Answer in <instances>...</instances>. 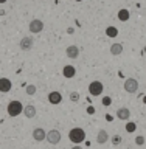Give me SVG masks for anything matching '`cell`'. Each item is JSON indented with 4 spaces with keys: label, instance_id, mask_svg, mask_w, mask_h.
<instances>
[{
    "label": "cell",
    "instance_id": "277c9868",
    "mask_svg": "<svg viewBox=\"0 0 146 149\" xmlns=\"http://www.w3.org/2000/svg\"><path fill=\"white\" fill-rule=\"evenodd\" d=\"M124 90L128 93H137L138 92V81L135 78H128L124 81Z\"/></svg>",
    "mask_w": 146,
    "mask_h": 149
},
{
    "label": "cell",
    "instance_id": "7a4b0ae2",
    "mask_svg": "<svg viewBox=\"0 0 146 149\" xmlns=\"http://www.w3.org/2000/svg\"><path fill=\"white\" fill-rule=\"evenodd\" d=\"M6 110H8L9 116H17V115H20L23 112V106H22L20 101H9Z\"/></svg>",
    "mask_w": 146,
    "mask_h": 149
},
{
    "label": "cell",
    "instance_id": "2e32d148",
    "mask_svg": "<svg viewBox=\"0 0 146 149\" xmlns=\"http://www.w3.org/2000/svg\"><path fill=\"white\" fill-rule=\"evenodd\" d=\"M110 53L114 56L121 54V53H123V45H121V44H112L110 45Z\"/></svg>",
    "mask_w": 146,
    "mask_h": 149
},
{
    "label": "cell",
    "instance_id": "484cf974",
    "mask_svg": "<svg viewBox=\"0 0 146 149\" xmlns=\"http://www.w3.org/2000/svg\"><path fill=\"white\" fill-rule=\"evenodd\" d=\"M143 102H145V104H146V96H145V98H143Z\"/></svg>",
    "mask_w": 146,
    "mask_h": 149
},
{
    "label": "cell",
    "instance_id": "83f0119b",
    "mask_svg": "<svg viewBox=\"0 0 146 149\" xmlns=\"http://www.w3.org/2000/svg\"><path fill=\"white\" fill-rule=\"evenodd\" d=\"M5 2H6V0H0V3H5Z\"/></svg>",
    "mask_w": 146,
    "mask_h": 149
},
{
    "label": "cell",
    "instance_id": "6da1fadb",
    "mask_svg": "<svg viewBox=\"0 0 146 149\" xmlns=\"http://www.w3.org/2000/svg\"><path fill=\"white\" fill-rule=\"evenodd\" d=\"M68 138H70L72 143L79 144V143H82L84 140H86V132H84V129H81V127H73L68 132Z\"/></svg>",
    "mask_w": 146,
    "mask_h": 149
},
{
    "label": "cell",
    "instance_id": "5b68a950",
    "mask_svg": "<svg viewBox=\"0 0 146 149\" xmlns=\"http://www.w3.org/2000/svg\"><path fill=\"white\" fill-rule=\"evenodd\" d=\"M45 140H48L50 144H58L61 141V132H59L58 129H51V130H48Z\"/></svg>",
    "mask_w": 146,
    "mask_h": 149
},
{
    "label": "cell",
    "instance_id": "cb8c5ba5",
    "mask_svg": "<svg viewBox=\"0 0 146 149\" xmlns=\"http://www.w3.org/2000/svg\"><path fill=\"white\" fill-rule=\"evenodd\" d=\"M112 141H114V144H118L120 143V137H118V135H115V137L112 138Z\"/></svg>",
    "mask_w": 146,
    "mask_h": 149
},
{
    "label": "cell",
    "instance_id": "8fae6325",
    "mask_svg": "<svg viewBox=\"0 0 146 149\" xmlns=\"http://www.w3.org/2000/svg\"><path fill=\"white\" fill-rule=\"evenodd\" d=\"M117 116H118L120 120L126 121V120H129V116H131V110L128 107H120V109L117 110Z\"/></svg>",
    "mask_w": 146,
    "mask_h": 149
},
{
    "label": "cell",
    "instance_id": "3957f363",
    "mask_svg": "<svg viewBox=\"0 0 146 149\" xmlns=\"http://www.w3.org/2000/svg\"><path fill=\"white\" fill-rule=\"evenodd\" d=\"M103 90H104V86H103L101 81H93L89 84V93H90L92 96H98L101 95Z\"/></svg>",
    "mask_w": 146,
    "mask_h": 149
},
{
    "label": "cell",
    "instance_id": "5bb4252c",
    "mask_svg": "<svg viewBox=\"0 0 146 149\" xmlns=\"http://www.w3.org/2000/svg\"><path fill=\"white\" fill-rule=\"evenodd\" d=\"M65 51H67V56H68L70 59H76L78 56H79V48H78L76 45L67 47V50H65Z\"/></svg>",
    "mask_w": 146,
    "mask_h": 149
},
{
    "label": "cell",
    "instance_id": "30bf717a",
    "mask_svg": "<svg viewBox=\"0 0 146 149\" xmlns=\"http://www.w3.org/2000/svg\"><path fill=\"white\" fill-rule=\"evenodd\" d=\"M33 138H34L36 141H44V140L47 138V132L42 127H36L34 130H33Z\"/></svg>",
    "mask_w": 146,
    "mask_h": 149
},
{
    "label": "cell",
    "instance_id": "7c38bea8",
    "mask_svg": "<svg viewBox=\"0 0 146 149\" xmlns=\"http://www.w3.org/2000/svg\"><path fill=\"white\" fill-rule=\"evenodd\" d=\"M107 140H109V134H107L104 129L98 130V134H96V143L98 144H104Z\"/></svg>",
    "mask_w": 146,
    "mask_h": 149
},
{
    "label": "cell",
    "instance_id": "f1b7e54d",
    "mask_svg": "<svg viewBox=\"0 0 146 149\" xmlns=\"http://www.w3.org/2000/svg\"><path fill=\"white\" fill-rule=\"evenodd\" d=\"M75 2H82V0H75Z\"/></svg>",
    "mask_w": 146,
    "mask_h": 149
},
{
    "label": "cell",
    "instance_id": "9a60e30c",
    "mask_svg": "<svg viewBox=\"0 0 146 149\" xmlns=\"http://www.w3.org/2000/svg\"><path fill=\"white\" fill-rule=\"evenodd\" d=\"M23 115L27 116V118H34L36 116V107L33 104H28L23 107Z\"/></svg>",
    "mask_w": 146,
    "mask_h": 149
},
{
    "label": "cell",
    "instance_id": "ba28073f",
    "mask_svg": "<svg viewBox=\"0 0 146 149\" xmlns=\"http://www.w3.org/2000/svg\"><path fill=\"white\" fill-rule=\"evenodd\" d=\"M33 44H34V42H33V37H30V36H25L23 37V39L20 40V48L23 50V51H30L31 48H33Z\"/></svg>",
    "mask_w": 146,
    "mask_h": 149
},
{
    "label": "cell",
    "instance_id": "44dd1931",
    "mask_svg": "<svg viewBox=\"0 0 146 149\" xmlns=\"http://www.w3.org/2000/svg\"><path fill=\"white\" fill-rule=\"evenodd\" d=\"M70 100L76 102V101L79 100V93H78V92H73V93H70Z\"/></svg>",
    "mask_w": 146,
    "mask_h": 149
},
{
    "label": "cell",
    "instance_id": "8992f818",
    "mask_svg": "<svg viewBox=\"0 0 146 149\" xmlns=\"http://www.w3.org/2000/svg\"><path fill=\"white\" fill-rule=\"evenodd\" d=\"M42 30H44V22L39 20V19H34V20L30 22V31L31 33H41Z\"/></svg>",
    "mask_w": 146,
    "mask_h": 149
},
{
    "label": "cell",
    "instance_id": "603a6c76",
    "mask_svg": "<svg viewBox=\"0 0 146 149\" xmlns=\"http://www.w3.org/2000/svg\"><path fill=\"white\" fill-rule=\"evenodd\" d=\"M135 143H137L138 146H142V144L145 143V137H142V135H138V137L135 138Z\"/></svg>",
    "mask_w": 146,
    "mask_h": 149
},
{
    "label": "cell",
    "instance_id": "4fadbf2b",
    "mask_svg": "<svg viewBox=\"0 0 146 149\" xmlns=\"http://www.w3.org/2000/svg\"><path fill=\"white\" fill-rule=\"evenodd\" d=\"M62 74L67 79H70V78H73L75 74H76V68H75L73 65H65V67L62 68Z\"/></svg>",
    "mask_w": 146,
    "mask_h": 149
},
{
    "label": "cell",
    "instance_id": "7402d4cb",
    "mask_svg": "<svg viewBox=\"0 0 146 149\" xmlns=\"http://www.w3.org/2000/svg\"><path fill=\"white\" fill-rule=\"evenodd\" d=\"M110 104H112L110 96H104V98H103V106H110Z\"/></svg>",
    "mask_w": 146,
    "mask_h": 149
},
{
    "label": "cell",
    "instance_id": "9c48e42d",
    "mask_svg": "<svg viewBox=\"0 0 146 149\" xmlns=\"http://www.w3.org/2000/svg\"><path fill=\"white\" fill-rule=\"evenodd\" d=\"M13 88V82L8 78H0V92L2 93H8Z\"/></svg>",
    "mask_w": 146,
    "mask_h": 149
},
{
    "label": "cell",
    "instance_id": "d6986e66",
    "mask_svg": "<svg viewBox=\"0 0 146 149\" xmlns=\"http://www.w3.org/2000/svg\"><path fill=\"white\" fill-rule=\"evenodd\" d=\"M135 129H137V124L132 123V121H129V123L126 124V132L132 134V132H135Z\"/></svg>",
    "mask_w": 146,
    "mask_h": 149
},
{
    "label": "cell",
    "instance_id": "4316f807",
    "mask_svg": "<svg viewBox=\"0 0 146 149\" xmlns=\"http://www.w3.org/2000/svg\"><path fill=\"white\" fill-rule=\"evenodd\" d=\"M143 53H145V54H146V47H145V48H143Z\"/></svg>",
    "mask_w": 146,
    "mask_h": 149
},
{
    "label": "cell",
    "instance_id": "e0dca14e",
    "mask_svg": "<svg viewBox=\"0 0 146 149\" xmlns=\"http://www.w3.org/2000/svg\"><path fill=\"white\" fill-rule=\"evenodd\" d=\"M129 11H128V9H120V11H118V19H120V20L121 22H126V20H129Z\"/></svg>",
    "mask_w": 146,
    "mask_h": 149
},
{
    "label": "cell",
    "instance_id": "ffe728a7",
    "mask_svg": "<svg viewBox=\"0 0 146 149\" xmlns=\"http://www.w3.org/2000/svg\"><path fill=\"white\" fill-rule=\"evenodd\" d=\"M27 93H28V95H34V93H36V86H33V84H28V86H27Z\"/></svg>",
    "mask_w": 146,
    "mask_h": 149
},
{
    "label": "cell",
    "instance_id": "d4e9b609",
    "mask_svg": "<svg viewBox=\"0 0 146 149\" xmlns=\"http://www.w3.org/2000/svg\"><path fill=\"white\" fill-rule=\"evenodd\" d=\"M72 149H82V148H81V146H79V144H76V146H73Z\"/></svg>",
    "mask_w": 146,
    "mask_h": 149
},
{
    "label": "cell",
    "instance_id": "52a82bcc",
    "mask_svg": "<svg viewBox=\"0 0 146 149\" xmlns=\"http://www.w3.org/2000/svg\"><path fill=\"white\" fill-rule=\"evenodd\" d=\"M48 102L53 106L61 104V102H62V95H61L59 92H50L48 93Z\"/></svg>",
    "mask_w": 146,
    "mask_h": 149
},
{
    "label": "cell",
    "instance_id": "ac0fdd59",
    "mask_svg": "<svg viewBox=\"0 0 146 149\" xmlns=\"http://www.w3.org/2000/svg\"><path fill=\"white\" fill-rule=\"evenodd\" d=\"M106 34L109 36V37H112V39H114V37L118 36V30H117L115 26H107V28H106Z\"/></svg>",
    "mask_w": 146,
    "mask_h": 149
}]
</instances>
